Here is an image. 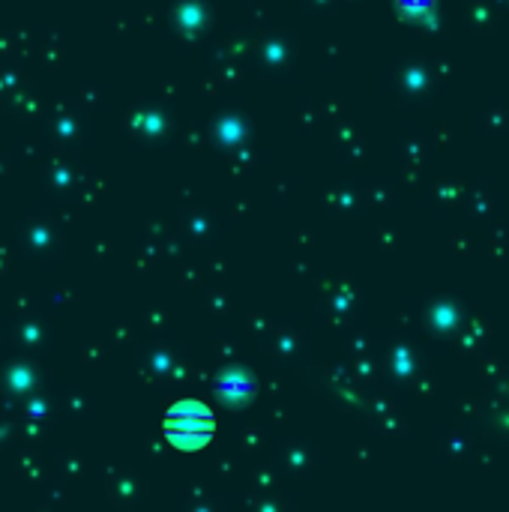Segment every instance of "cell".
<instances>
[{"mask_svg": "<svg viewBox=\"0 0 509 512\" xmlns=\"http://www.w3.org/2000/svg\"><path fill=\"white\" fill-rule=\"evenodd\" d=\"M213 411L201 402H177L165 417V438L180 450H198L213 438Z\"/></svg>", "mask_w": 509, "mask_h": 512, "instance_id": "cell-1", "label": "cell"}]
</instances>
